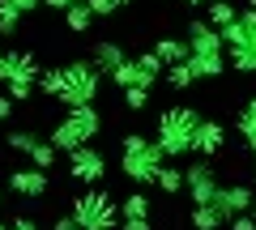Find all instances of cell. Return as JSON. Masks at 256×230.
I'll return each instance as SVG.
<instances>
[{
	"label": "cell",
	"instance_id": "6da1fadb",
	"mask_svg": "<svg viewBox=\"0 0 256 230\" xmlns=\"http://www.w3.org/2000/svg\"><path fill=\"white\" fill-rule=\"evenodd\" d=\"M188 68L192 77H222L226 73V47H222V34L210 26V21H188Z\"/></svg>",
	"mask_w": 256,
	"mask_h": 230
},
{
	"label": "cell",
	"instance_id": "7a4b0ae2",
	"mask_svg": "<svg viewBox=\"0 0 256 230\" xmlns=\"http://www.w3.org/2000/svg\"><path fill=\"white\" fill-rule=\"evenodd\" d=\"M68 218L82 230H116L120 226V201L98 184H86V192H77L68 201Z\"/></svg>",
	"mask_w": 256,
	"mask_h": 230
},
{
	"label": "cell",
	"instance_id": "3957f363",
	"mask_svg": "<svg viewBox=\"0 0 256 230\" xmlns=\"http://www.w3.org/2000/svg\"><path fill=\"white\" fill-rule=\"evenodd\" d=\"M166 162V154L158 149L154 137H141V132H128L124 141H120V171H124L128 179L137 188H150L158 175V166Z\"/></svg>",
	"mask_w": 256,
	"mask_h": 230
},
{
	"label": "cell",
	"instance_id": "277c9868",
	"mask_svg": "<svg viewBox=\"0 0 256 230\" xmlns=\"http://www.w3.org/2000/svg\"><path fill=\"white\" fill-rule=\"evenodd\" d=\"M196 124H201V111L192 107H166L162 115H158V149H162L166 158H188L192 154V132H196Z\"/></svg>",
	"mask_w": 256,
	"mask_h": 230
},
{
	"label": "cell",
	"instance_id": "5b68a950",
	"mask_svg": "<svg viewBox=\"0 0 256 230\" xmlns=\"http://www.w3.org/2000/svg\"><path fill=\"white\" fill-rule=\"evenodd\" d=\"M98 90H102V77H98V68L90 60H68V64H60V94L56 98L64 107H86V102L98 98Z\"/></svg>",
	"mask_w": 256,
	"mask_h": 230
},
{
	"label": "cell",
	"instance_id": "8992f818",
	"mask_svg": "<svg viewBox=\"0 0 256 230\" xmlns=\"http://www.w3.org/2000/svg\"><path fill=\"white\" fill-rule=\"evenodd\" d=\"M98 132H102V115H98V107H94V102H86V107H68V115L52 128V145L68 154V149L94 141Z\"/></svg>",
	"mask_w": 256,
	"mask_h": 230
},
{
	"label": "cell",
	"instance_id": "52a82bcc",
	"mask_svg": "<svg viewBox=\"0 0 256 230\" xmlns=\"http://www.w3.org/2000/svg\"><path fill=\"white\" fill-rule=\"evenodd\" d=\"M218 171H214L210 162H188L184 166V192L192 196V205H214V196H218Z\"/></svg>",
	"mask_w": 256,
	"mask_h": 230
},
{
	"label": "cell",
	"instance_id": "ba28073f",
	"mask_svg": "<svg viewBox=\"0 0 256 230\" xmlns=\"http://www.w3.org/2000/svg\"><path fill=\"white\" fill-rule=\"evenodd\" d=\"M68 175H73L77 184H102V175H107V158L86 141V145L68 149Z\"/></svg>",
	"mask_w": 256,
	"mask_h": 230
},
{
	"label": "cell",
	"instance_id": "9c48e42d",
	"mask_svg": "<svg viewBox=\"0 0 256 230\" xmlns=\"http://www.w3.org/2000/svg\"><path fill=\"white\" fill-rule=\"evenodd\" d=\"M34 77H38V55L34 51H0V85L34 81Z\"/></svg>",
	"mask_w": 256,
	"mask_h": 230
},
{
	"label": "cell",
	"instance_id": "30bf717a",
	"mask_svg": "<svg viewBox=\"0 0 256 230\" xmlns=\"http://www.w3.org/2000/svg\"><path fill=\"white\" fill-rule=\"evenodd\" d=\"M252 201H256V188H248V184H222L218 196H214V209H218L222 222H226V218H235V213H248Z\"/></svg>",
	"mask_w": 256,
	"mask_h": 230
},
{
	"label": "cell",
	"instance_id": "8fae6325",
	"mask_svg": "<svg viewBox=\"0 0 256 230\" xmlns=\"http://www.w3.org/2000/svg\"><path fill=\"white\" fill-rule=\"evenodd\" d=\"M222 149H226V128H222L218 120H205L196 124V132H192V154H201V158H218Z\"/></svg>",
	"mask_w": 256,
	"mask_h": 230
},
{
	"label": "cell",
	"instance_id": "7c38bea8",
	"mask_svg": "<svg viewBox=\"0 0 256 230\" xmlns=\"http://www.w3.org/2000/svg\"><path fill=\"white\" fill-rule=\"evenodd\" d=\"M9 188H13L18 196H43V192H47V171H38V166L13 171V175H9Z\"/></svg>",
	"mask_w": 256,
	"mask_h": 230
},
{
	"label": "cell",
	"instance_id": "4fadbf2b",
	"mask_svg": "<svg viewBox=\"0 0 256 230\" xmlns=\"http://www.w3.org/2000/svg\"><path fill=\"white\" fill-rule=\"evenodd\" d=\"M120 60H124V47H120V43H111V38H107V43H94L90 47V64L94 68H98V73H116V64H120Z\"/></svg>",
	"mask_w": 256,
	"mask_h": 230
},
{
	"label": "cell",
	"instance_id": "5bb4252c",
	"mask_svg": "<svg viewBox=\"0 0 256 230\" xmlns=\"http://www.w3.org/2000/svg\"><path fill=\"white\" fill-rule=\"evenodd\" d=\"M132 64H137V85L141 90H150V85L162 77V60H158L154 51H141V55H132Z\"/></svg>",
	"mask_w": 256,
	"mask_h": 230
},
{
	"label": "cell",
	"instance_id": "9a60e30c",
	"mask_svg": "<svg viewBox=\"0 0 256 230\" xmlns=\"http://www.w3.org/2000/svg\"><path fill=\"white\" fill-rule=\"evenodd\" d=\"M154 55L162 60V68H166V64H180V60H188V43L166 34V38H158V43H154Z\"/></svg>",
	"mask_w": 256,
	"mask_h": 230
},
{
	"label": "cell",
	"instance_id": "2e32d148",
	"mask_svg": "<svg viewBox=\"0 0 256 230\" xmlns=\"http://www.w3.org/2000/svg\"><path fill=\"white\" fill-rule=\"evenodd\" d=\"M235 124H239V137H244V145L256 154V98H248L244 107H239V120H235Z\"/></svg>",
	"mask_w": 256,
	"mask_h": 230
},
{
	"label": "cell",
	"instance_id": "e0dca14e",
	"mask_svg": "<svg viewBox=\"0 0 256 230\" xmlns=\"http://www.w3.org/2000/svg\"><path fill=\"white\" fill-rule=\"evenodd\" d=\"M64 13V26L73 30V34H86L90 30V21H94V13H90V4L86 0H77V4H68V9H60Z\"/></svg>",
	"mask_w": 256,
	"mask_h": 230
},
{
	"label": "cell",
	"instance_id": "ac0fdd59",
	"mask_svg": "<svg viewBox=\"0 0 256 230\" xmlns=\"http://www.w3.org/2000/svg\"><path fill=\"white\" fill-rule=\"evenodd\" d=\"M128 218H150V196L146 192H128L120 201V222H128Z\"/></svg>",
	"mask_w": 256,
	"mask_h": 230
},
{
	"label": "cell",
	"instance_id": "d6986e66",
	"mask_svg": "<svg viewBox=\"0 0 256 230\" xmlns=\"http://www.w3.org/2000/svg\"><path fill=\"white\" fill-rule=\"evenodd\" d=\"M154 184L158 188H162V192L166 196H175V192H184V171H180V166H158V175H154Z\"/></svg>",
	"mask_w": 256,
	"mask_h": 230
},
{
	"label": "cell",
	"instance_id": "ffe728a7",
	"mask_svg": "<svg viewBox=\"0 0 256 230\" xmlns=\"http://www.w3.org/2000/svg\"><path fill=\"white\" fill-rule=\"evenodd\" d=\"M56 154H60V149L52 145V141H34V145H30V166H38V171H52L56 166Z\"/></svg>",
	"mask_w": 256,
	"mask_h": 230
},
{
	"label": "cell",
	"instance_id": "44dd1931",
	"mask_svg": "<svg viewBox=\"0 0 256 230\" xmlns=\"http://www.w3.org/2000/svg\"><path fill=\"white\" fill-rule=\"evenodd\" d=\"M205 4H210V13H205V21H210L214 30H222V26H226L230 17H235V4H230V0H205Z\"/></svg>",
	"mask_w": 256,
	"mask_h": 230
},
{
	"label": "cell",
	"instance_id": "7402d4cb",
	"mask_svg": "<svg viewBox=\"0 0 256 230\" xmlns=\"http://www.w3.org/2000/svg\"><path fill=\"white\" fill-rule=\"evenodd\" d=\"M192 226L196 230H218L222 226V213L214 205H192Z\"/></svg>",
	"mask_w": 256,
	"mask_h": 230
},
{
	"label": "cell",
	"instance_id": "603a6c76",
	"mask_svg": "<svg viewBox=\"0 0 256 230\" xmlns=\"http://www.w3.org/2000/svg\"><path fill=\"white\" fill-rule=\"evenodd\" d=\"M162 77L175 85V90H188V85L196 81V77H192V68H188V60H180V64H166V68H162Z\"/></svg>",
	"mask_w": 256,
	"mask_h": 230
},
{
	"label": "cell",
	"instance_id": "cb8c5ba5",
	"mask_svg": "<svg viewBox=\"0 0 256 230\" xmlns=\"http://www.w3.org/2000/svg\"><path fill=\"white\" fill-rule=\"evenodd\" d=\"M34 132H30V128H9V132H4V145H9L13 149V154H30V145H34Z\"/></svg>",
	"mask_w": 256,
	"mask_h": 230
},
{
	"label": "cell",
	"instance_id": "d4e9b609",
	"mask_svg": "<svg viewBox=\"0 0 256 230\" xmlns=\"http://www.w3.org/2000/svg\"><path fill=\"white\" fill-rule=\"evenodd\" d=\"M111 81L120 85V90H128V85H137V64H132V55H124L116 64V73H111Z\"/></svg>",
	"mask_w": 256,
	"mask_h": 230
},
{
	"label": "cell",
	"instance_id": "484cf974",
	"mask_svg": "<svg viewBox=\"0 0 256 230\" xmlns=\"http://www.w3.org/2000/svg\"><path fill=\"white\" fill-rule=\"evenodd\" d=\"M230 64L235 73H256V47H230Z\"/></svg>",
	"mask_w": 256,
	"mask_h": 230
},
{
	"label": "cell",
	"instance_id": "4316f807",
	"mask_svg": "<svg viewBox=\"0 0 256 230\" xmlns=\"http://www.w3.org/2000/svg\"><path fill=\"white\" fill-rule=\"evenodd\" d=\"M18 17H22L18 4H13V0H0V34H4V38L18 30Z\"/></svg>",
	"mask_w": 256,
	"mask_h": 230
},
{
	"label": "cell",
	"instance_id": "83f0119b",
	"mask_svg": "<svg viewBox=\"0 0 256 230\" xmlns=\"http://www.w3.org/2000/svg\"><path fill=\"white\" fill-rule=\"evenodd\" d=\"M38 94H43V98H56V94H60V68H38Z\"/></svg>",
	"mask_w": 256,
	"mask_h": 230
},
{
	"label": "cell",
	"instance_id": "f1b7e54d",
	"mask_svg": "<svg viewBox=\"0 0 256 230\" xmlns=\"http://www.w3.org/2000/svg\"><path fill=\"white\" fill-rule=\"evenodd\" d=\"M86 4H90L94 17H116V13L124 9V4H132V0H86Z\"/></svg>",
	"mask_w": 256,
	"mask_h": 230
},
{
	"label": "cell",
	"instance_id": "f546056e",
	"mask_svg": "<svg viewBox=\"0 0 256 230\" xmlns=\"http://www.w3.org/2000/svg\"><path fill=\"white\" fill-rule=\"evenodd\" d=\"M4 94H9L13 102H26L30 94H34V81H9V85H4Z\"/></svg>",
	"mask_w": 256,
	"mask_h": 230
},
{
	"label": "cell",
	"instance_id": "4dcf8cb0",
	"mask_svg": "<svg viewBox=\"0 0 256 230\" xmlns=\"http://www.w3.org/2000/svg\"><path fill=\"white\" fill-rule=\"evenodd\" d=\"M124 102H128L132 111H141V107L150 102V90H141V85H128V90H124Z\"/></svg>",
	"mask_w": 256,
	"mask_h": 230
},
{
	"label": "cell",
	"instance_id": "1f68e13d",
	"mask_svg": "<svg viewBox=\"0 0 256 230\" xmlns=\"http://www.w3.org/2000/svg\"><path fill=\"white\" fill-rule=\"evenodd\" d=\"M226 226L230 230H256V218L252 213H235V218H226Z\"/></svg>",
	"mask_w": 256,
	"mask_h": 230
},
{
	"label": "cell",
	"instance_id": "d6a6232c",
	"mask_svg": "<svg viewBox=\"0 0 256 230\" xmlns=\"http://www.w3.org/2000/svg\"><path fill=\"white\" fill-rule=\"evenodd\" d=\"M13 111H18V102H13L9 94H0V124H4V120H13Z\"/></svg>",
	"mask_w": 256,
	"mask_h": 230
},
{
	"label": "cell",
	"instance_id": "836d02e7",
	"mask_svg": "<svg viewBox=\"0 0 256 230\" xmlns=\"http://www.w3.org/2000/svg\"><path fill=\"white\" fill-rule=\"evenodd\" d=\"M120 226H124V230H154L150 218H128V222H120Z\"/></svg>",
	"mask_w": 256,
	"mask_h": 230
},
{
	"label": "cell",
	"instance_id": "e575fe53",
	"mask_svg": "<svg viewBox=\"0 0 256 230\" xmlns=\"http://www.w3.org/2000/svg\"><path fill=\"white\" fill-rule=\"evenodd\" d=\"M4 230H38V222H30V218H13Z\"/></svg>",
	"mask_w": 256,
	"mask_h": 230
},
{
	"label": "cell",
	"instance_id": "d590c367",
	"mask_svg": "<svg viewBox=\"0 0 256 230\" xmlns=\"http://www.w3.org/2000/svg\"><path fill=\"white\" fill-rule=\"evenodd\" d=\"M52 230H82V226H77V222L64 213V218H56V226H52Z\"/></svg>",
	"mask_w": 256,
	"mask_h": 230
},
{
	"label": "cell",
	"instance_id": "8d00e7d4",
	"mask_svg": "<svg viewBox=\"0 0 256 230\" xmlns=\"http://www.w3.org/2000/svg\"><path fill=\"white\" fill-rule=\"evenodd\" d=\"M13 4H18V9H22V13H34V9H38V4H43V0H13Z\"/></svg>",
	"mask_w": 256,
	"mask_h": 230
},
{
	"label": "cell",
	"instance_id": "74e56055",
	"mask_svg": "<svg viewBox=\"0 0 256 230\" xmlns=\"http://www.w3.org/2000/svg\"><path fill=\"white\" fill-rule=\"evenodd\" d=\"M47 9H68V4H77V0H43Z\"/></svg>",
	"mask_w": 256,
	"mask_h": 230
},
{
	"label": "cell",
	"instance_id": "f35d334b",
	"mask_svg": "<svg viewBox=\"0 0 256 230\" xmlns=\"http://www.w3.org/2000/svg\"><path fill=\"white\" fill-rule=\"evenodd\" d=\"M184 4H188V9H201V4H205V0H184Z\"/></svg>",
	"mask_w": 256,
	"mask_h": 230
},
{
	"label": "cell",
	"instance_id": "ab89813d",
	"mask_svg": "<svg viewBox=\"0 0 256 230\" xmlns=\"http://www.w3.org/2000/svg\"><path fill=\"white\" fill-rule=\"evenodd\" d=\"M248 213H252V218H256V201H252V209H248Z\"/></svg>",
	"mask_w": 256,
	"mask_h": 230
},
{
	"label": "cell",
	"instance_id": "60d3db41",
	"mask_svg": "<svg viewBox=\"0 0 256 230\" xmlns=\"http://www.w3.org/2000/svg\"><path fill=\"white\" fill-rule=\"evenodd\" d=\"M0 209H4V192H0Z\"/></svg>",
	"mask_w": 256,
	"mask_h": 230
},
{
	"label": "cell",
	"instance_id": "b9f144b4",
	"mask_svg": "<svg viewBox=\"0 0 256 230\" xmlns=\"http://www.w3.org/2000/svg\"><path fill=\"white\" fill-rule=\"evenodd\" d=\"M248 9H256V0H248Z\"/></svg>",
	"mask_w": 256,
	"mask_h": 230
},
{
	"label": "cell",
	"instance_id": "7bdbcfd3",
	"mask_svg": "<svg viewBox=\"0 0 256 230\" xmlns=\"http://www.w3.org/2000/svg\"><path fill=\"white\" fill-rule=\"evenodd\" d=\"M0 230H4V226H0Z\"/></svg>",
	"mask_w": 256,
	"mask_h": 230
}]
</instances>
